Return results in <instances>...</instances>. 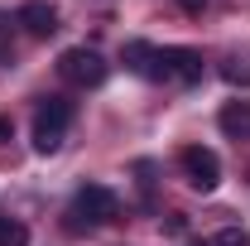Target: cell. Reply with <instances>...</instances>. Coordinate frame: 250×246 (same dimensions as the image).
Listing matches in <instances>:
<instances>
[{
  "label": "cell",
  "mask_w": 250,
  "mask_h": 246,
  "mask_svg": "<svg viewBox=\"0 0 250 246\" xmlns=\"http://www.w3.org/2000/svg\"><path fill=\"white\" fill-rule=\"evenodd\" d=\"M10 135H15V125H10L5 116H0V140H10Z\"/></svg>",
  "instance_id": "15"
},
{
  "label": "cell",
  "mask_w": 250,
  "mask_h": 246,
  "mask_svg": "<svg viewBox=\"0 0 250 246\" xmlns=\"http://www.w3.org/2000/svg\"><path fill=\"white\" fill-rule=\"evenodd\" d=\"M217 246H250L246 227H221V232H217Z\"/></svg>",
  "instance_id": "11"
},
{
  "label": "cell",
  "mask_w": 250,
  "mask_h": 246,
  "mask_svg": "<svg viewBox=\"0 0 250 246\" xmlns=\"http://www.w3.org/2000/svg\"><path fill=\"white\" fill-rule=\"evenodd\" d=\"M67 125H72V101H67V97H43L39 111H34V150L39 154H58Z\"/></svg>",
  "instance_id": "1"
},
{
  "label": "cell",
  "mask_w": 250,
  "mask_h": 246,
  "mask_svg": "<svg viewBox=\"0 0 250 246\" xmlns=\"http://www.w3.org/2000/svg\"><path fill=\"white\" fill-rule=\"evenodd\" d=\"M15 25L29 34V39H48V34L58 29V10H53L48 0H29V5H20Z\"/></svg>",
  "instance_id": "6"
},
{
  "label": "cell",
  "mask_w": 250,
  "mask_h": 246,
  "mask_svg": "<svg viewBox=\"0 0 250 246\" xmlns=\"http://www.w3.org/2000/svg\"><path fill=\"white\" fill-rule=\"evenodd\" d=\"M168 232H173V237H178V232H188V217H183V213H173V217H168Z\"/></svg>",
  "instance_id": "13"
},
{
  "label": "cell",
  "mask_w": 250,
  "mask_h": 246,
  "mask_svg": "<svg viewBox=\"0 0 250 246\" xmlns=\"http://www.w3.org/2000/svg\"><path fill=\"white\" fill-rule=\"evenodd\" d=\"M159 77H168V82H202V53L197 49H183V44H173V49H159Z\"/></svg>",
  "instance_id": "5"
},
{
  "label": "cell",
  "mask_w": 250,
  "mask_h": 246,
  "mask_svg": "<svg viewBox=\"0 0 250 246\" xmlns=\"http://www.w3.org/2000/svg\"><path fill=\"white\" fill-rule=\"evenodd\" d=\"M0 246H29V227L15 217H0Z\"/></svg>",
  "instance_id": "9"
},
{
  "label": "cell",
  "mask_w": 250,
  "mask_h": 246,
  "mask_svg": "<svg viewBox=\"0 0 250 246\" xmlns=\"http://www.w3.org/2000/svg\"><path fill=\"white\" fill-rule=\"evenodd\" d=\"M0 63H15V20L0 10Z\"/></svg>",
  "instance_id": "10"
},
{
  "label": "cell",
  "mask_w": 250,
  "mask_h": 246,
  "mask_svg": "<svg viewBox=\"0 0 250 246\" xmlns=\"http://www.w3.org/2000/svg\"><path fill=\"white\" fill-rule=\"evenodd\" d=\"M121 58H125V68H130L135 77H159V49H154V44H145V39H130Z\"/></svg>",
  "instance_id": "7"
},
{
  "label": "cell",
  "mask_w": 250,
  "mask_h": 246,
  "mask_svg": "<svg viewBox=\"0 0 250 246\" xmlns=\"http://www.w3.org/2000/svg\"><path fill=\"white\" fill-rule=\"evenodd\" d=\"M221 73H226V82H246V87H250V68H236V63H226Z\"/></svg>",
  "instance_id": "12"
},
{
  "label": "cell",
  "mask_w": 250,
  "mask_h": 246,
  "mask_svg": "<svg viewBox=\"0 0 250 246\" xmlns=\"http://www.w3.org/2000/svg\"><path fill=\"white\" fill-rule=\"evenodd\" d=\"M217 125L231 135V140H250V101H226Z\"/></svg>",
  "instance_id": "8"
},
{
  "label": "cell",
  "mask_w": 250,
  "mask_h": 246,
  "mask_svg": "<svg viewBox=\"0 0 250 246\" xmlns=\"http://www.w3.org/2000/svg\"><path fill=\"white\" fill-rule=\"evenodd\" d=\"M58 68H62V77H67V82H77V87H101V82H106V73H111L106 58H101L96 49H67V53L58 58Z\"/></svg>",
  "instance_id": "4"
},
{
  "label": "cell",
  "mask_w": 250,
  "mask_h": 246,
  "mask_svg": "<svg viewBox=\"0 0 250 246\" xmlns=\"http://www.w3.org/2000/svg\"><path fill=\"white\" fill-rule=\"evenodd\" d=\"M178 164H183V179L197 193H212V188L221 184V159L217 150H207V145H188L183 154H178Z\"/></svg>",
  "instance_id": "3"
},
{
  "label": "cell",
  "mask_w": 250,
  "mask_h": 246,
  "mask_svg": "<svg viewBox=\"0 0 250 246\" xmlns=\"http://www.w3.org/2000/svg\"><path fill=\"white\" fill-rule=\"evenodd\" d=\"M178 5H183L188 15H202V5H207V0H178Z\"/></svg>",
  "instance_id": "14"
},
{
  "label": "cell",
  "mask_w": 250,
  "mask_h": 246,
  "mask_svg": "<svg viewBox=\"0 0 250 246\" xmlns=\"http://www.w3.org/2000/svg\"><path fill=\"white\" fill-rule=\"evenodd\" d=\"M72 227H106V222H116L121 217V203H116V193L111 188H101V184H82L77 188V198H72Z\"/></svg>",
  "instance_id": "2"
}]
</instances>
